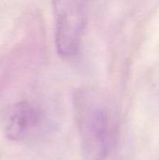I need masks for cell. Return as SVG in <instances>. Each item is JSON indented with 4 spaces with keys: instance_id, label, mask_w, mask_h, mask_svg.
<instances>
[{
    "instance_id": "cell-3",
    "label": "cell",
    "mask_w": 159,
    "mask_h": 160,
    "mask_svg": "<svg viewBox=\"0 0 159 160\" xmlns=\"http://www.w3.org/2000/svg\"><path fill=\"white\" fill-rule=\"evenodd\" d=\"M43 113L36 105L22 101L15 104L8 112L5 133L12 142L24 141L37 133L43 123Z\"/></svg>"
},
{
    "instance_id": "cell-2",
    "label": "cell",
    "mask_w": 159,
    "mask_h": 160,
    "mask_svg": "<svg viewBox=\"0 0 159 160\" xmlns=\"http://www.w3.org/2000/svg\"><path fill=\"white\" fill-rule=\"evenodd\" d=\"M52 6L57 52L65 57L75 56L80 51L87 23L86 4L81 1H55Z\"/></svg>"
},
{
    "instance_id": "cell-1",
    "label": "cell",
    "mask_w": 159,
    "mask_h": 160,
    "mask_svg": "<svg viewBox=\"0 0 159 160\" xmlns=\"http://www.w3.org/2000/svg\"><path fill=\"white\" fill-rule=\"evenodd\" d=\"M76 114L85 155L102 158L109 145V117L105 109L82 91L76 98Z\"/></svg>"
}]
</instances>
